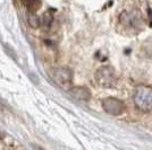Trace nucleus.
Returning <instances> with one entry per match:
<instances>
[{"mask_svg":"<svg viewBox=\"0 0 152 150\" xmlns=\"http://www.w3.org/2000/svg\"><path fill=\"white\" fill-rule=\"evenodd\" d=\"M135 106L142 112L152 111V87L141 85L135 89L133 96Z\"/></svg>","mask_w":152,"mask_h":150,"instance_id":"nucleus-1","label":"nucleus"},{"mask_svg":"<svg viewBox=\"0 0 152 150\" xmlns=\"http://www.w3.org/2000/svg\"><path fill=\"white\" fill-rule=\"evenodd\" d=\"M95 80L101 87H113L117 80L115 69L110 66H103L99 68L95 74Z\"/></svg>","mask_w":152,"mask_h":150,"instance_id":"nucleus-2","label":"nucleus"},{"mask_svg":"<svg viewBox=\"0 0 152 150\" xmlns=\"http://www.w3.org/2000/svg\"><path fill=\"white\" fill-rule=\"evenodd\" d=\"M121 23L124 27L134 31H139L143 27L142 16L136 10H125L121 15Z\"/></svg>","mask_w":152,"mask_h":150,"instance_id":"nucleus-3","label":"nucleus"},{"mask_svg":"<svg viewBox=\"0 0 152 150\" xmlns=\"http://www.w3.org/2000/svg\"><path fill=\"white\" fill-rule=\"evenodd\" d=\"M102 107L110 115H121L125 111V104L115 97H108L102 100Z\"/></svg>","mask_w":152,"mask_h":150,"instance_id":"nucleus-4","label":"nucleus"},{"mask_svg":"<svg viewBox=\"0 0 152 150\" xmlns=\"http://www.w3.org/2000/svg\"><path fill=\"white\" fill-rule=\"evenodd\" d=\"M55 79L60 85H66L72 81V72L66 68H59L55 70Z\"/></svg>","mask_w":152,"mask_h":150,"instance_id":"nucleus-5","label":"nucleus"},{"mask_svg":"<svg viewBox=\"0 0 152 150\" xmlns=\"http://www.w3.org/2000/svg\"><path fill=\"white\" fill-rule=\"evenodd\" d=\"M69 94L77 100H89L91 97V93L89 89L85 87H81V86L72 88L69 90Z\"/></svg>","mask_w":152,"mask_h":150,"instance_id":"nucleus-6","label":"nucleus"}]
</instances>
